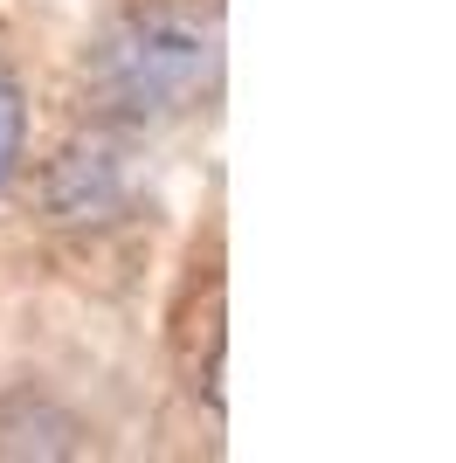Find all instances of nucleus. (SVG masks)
<instances>
[{"label":"nucleus","mask_w":456,"mask_h":463,"mask_svg":"<svg viewBox=\"0 0 456 463\" xmlns=\"http://www.w3.org/2000/svg\"><path fill=\"white\" fill-rule=\"evenodd\" d=\"M21 132H28L21 83H14V70H7V56H0V187H7V174H14V159H21Z\"/></svg>","instance_id":"3"},{"label":"nucleus","mask_w":456,"mask_h":463,"mask_svg":"<svg viewBox=\"0 0 456 463\" xmlns=\"http://www.w3.org/2000/svg\"><path fill=\"white\" fill-rule=\"evenodd\" d=\"M49 201H56V222L70 229H104L132 208V174H125V153L111 138H76L70 153L56 159L49 174Z\"/></svg>","instance_id":"2"},{"label":"nucleus","mask_w":456,"mask_h":463,"mask_svg":"<svg viewBox=\"0 0 456 463\" xmlns=\"http://www.w3.org/2000/svg\"><path fill=\"white\" fill-rule=\"evenodd\" d=\"M222 35L208 0H132L97 35L83 77L97 111L118 125H173L214 97Z\"/></svg>","instance_id":"1"}]
</instances>
